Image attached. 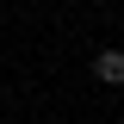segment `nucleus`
I'll return each instance as SVG.
<instances>
[{
  "label": "nucleus",
  "instance_id": "f257e3e1",
  "mask_svg": "<svg viewBox=\"0 0 124 124\" xmlns=\"http://www.w3.org/2000/svg\"><path fill=\"white\" fill-rule=\"evenodd\" d=\"M93 75L106 81V87H124V50H99L93 56Z\"/></svg>",
  "mask_w": 124,
  "mask_h": 124
}]
</instances>
